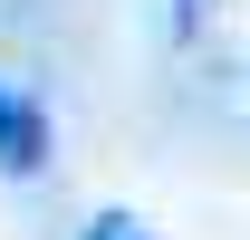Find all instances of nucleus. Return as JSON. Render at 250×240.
I'll use <instances>...</instances> for the list:
<instances>
[{"mask_svg": "<svg viewBox=\"0 0 250 240\" xmlns=\"http://www.w3.org/2000/svg\"><path fill=\"white\" fill-rule=\"evenodd\" d=\"M202 10H212V0H183V29H192V20H202Z\"/></svg>", "mask_w": 250, "mask_h": 240, "instance_id": "nucleus-3", "label": "nucleus"}, {"mask_svg": "<svg viewBox=\"0 0 250 240\" xmlns=\"http://www.w3.org/2000/svg\"><path fill=\"white\" fill-rule=\"evenodd\" d=\"M39 163H48V116H39V96L0 77V173H39Z\"/></svg>", "mask_w": 250, "mask_h": 240, "instance_id": "nucleus-1", "label": "nucleus"}, {"mask_svg": "<svg viewBox=\"0 0 250 240\" xmlns=\"http://www.w3.org/2000/svg\"><path fill=\"white\" fill-rule=\"evenodd\" d=\"M87 240H145V231H135L125 211H96V221H87Z\"/></svg>", "mask_w": 250, "mask_h": 240, "instance_id": "nucleus-2", "label": "nucleus"}]
</instances>
